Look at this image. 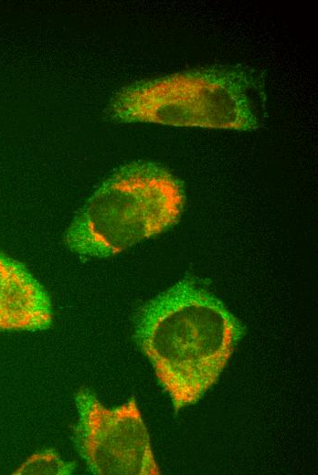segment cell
<instances>
[{"label": "cell", "mask_w": 318, "mask_h": 475, "mask_svg": "<svg viewBox=\"0 0 318 475\" xmlns=\"http://www.w3.org/2000/svg\"><path fill=\"white\" fill-rule=\"evenodd\" d=\"M74 469L75 462L65 461L53 449H47L33 454L14 474L69 475Z\"/></svg>", "instance_id": "obj_6"}, {"label": "cell", "mask_w": 318, "mask_h": 475, "mask_svg": "<svg viewBox=\"0 0 318 475\" xmlns=\"http://www.w3.org/2000/svg\"><path fill=\"white\" fill-rule=\"evenodd\" d=\"M181 183L153 163H132L106 179L87 201L66 234L69 248L106 258L155 236L179 218Z\"/></svg>", "instance_id": "obj_3"}, {"label": "cell", "mask_w": 318, "mask_h": 475, "mask_svg": "<svg viewBox=\"0 0 318 475\" xmlns=\"http://www.w3.org/2000/svg\"><path fill=\"white\" fill-rule=\"evenodd\" d=\"M244 332L221 301L184 279L144 305L135 339L178 411L217 382Z\"/></svg>", "instance_id": "obj_1"}, {"label": "cell", "mask_w": 318, "mask_h": 475, "mask_svg": "<svg viewBox=\"0 0 318 475\" xmlns=\"http://www.w3.org/2000/svg\"><path fill=\"white\" fill-rule=\"evenodd\" d=\"M262 77L248 67L216 66L123 88L110 103L120 122L252 131L266 119Z\"/></svg>", "instance_id": "obj_2"}, {"label": "cell", "mask_w": 318, "mask_h": 475, "mask_svg": "<svg viewBox=\"0 0 318 475\" xmlns=\"http://www.w3.org/2000/svg\"><path fill=\"white\" fill-rule=\"evenodd\" d=\"M79 420L74 443L97 475H157L149 433L134 398L107 408L87 389L75 396Z\"/></svg>", "instance_id": "obj_4"}, {"label": "cell", "mask_w": 318, "mask_h": 475, "mask_svg": "<svg viewBox=\"0 0 318 475\" xmlns=\"http://www.w3.org/2000/svg\"><path fill=\"white\" fill-rule=\"evenodd\" d=\"M51 322L43 287L24 265L0 253V330H45Z\"/></svg>", "instance_id": "obj_5"}]
</instances>
